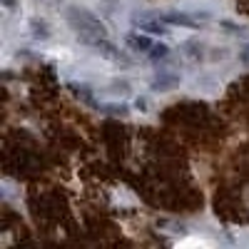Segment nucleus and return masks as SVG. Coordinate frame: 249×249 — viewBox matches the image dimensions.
Segmentation results:
<instances>
[{"mask_svg":"<svg viewBox=\"0 0 249 249\" xmlns=\"http://www.w3.org/2000/svg\"><path fill=\"white\" fill-rule=\"evenodd\" d=\"M68 23L72 25L75 35H77L85 45L95 48L100 55H105V57H110V60H122L120 50L115 48V43L107 37L105 25H102L100 18H95L90 10H85V8H70V10H68Z\"/></svg>","mask_w":249,"mask_h":249,"instance_id":"obj_1","label":"nucleus"},{"mask_svg":"<svg viewBox=\"0 0 249 249\" xmlns=\"http://www.w3.org/2000/svg\"><path fill=\"white\" fill-rule=\"evenodd\" d=\"M162 23H167V25H182V28H197L202 20L207 18H197V15H187V13H167V15H162L160 18Z\"/></svg>","mask_w":249,"mask_h":249,"instance_id":"obj_2","label":"nucleus"},{"mask_svg":"<svg viewBox=\"0 0 249 249\" xmlns=\"http://www.w3.org/2000/svg\"><path fill=\"white\" fill-rule=\"evenodd\" d=\"M175 85H179V75H177V72H167V70H162V72L152 80V90H157V92H167V90H172Z\"/></svg>","mask_w":249,"mask_h":249,"instance_id":"obj_3","label":"nucleus"},{"mask_svg":"<svg viewBox=\"0 0 249 249\" xmlns=\"http://www.w3.org/2000/svg\"><path fill=\"white\" fill-rule=\"evenodd\" d=\"M127 45L132 48V50H137V53H147L150 55V50H152V40L150 37H144V35H130L127 37Z\"/></svg>","mask_w":249,"mask_h":249,"instance_id":"obj_4","label":"nucleus"},{"mask_svg":"<svg viewBox=\"0 0 249 249\" xmlns=\"http://www.w3.org/2000/svg\"><path fill=\"white\" fill-rule=\"evenodd\" d=\"M184 55L190 57V60H204V45L197 43V40H187L184 43Z\"/></svg>","mask_w":249,"mask_h":249,"instance_id":"obj_5","label":"nucleus"},{"mask_svg":"<svg viewBox=\"0 0 249 249\" xmlns=\"http://www.w3.org/2000/svg\"><path fill=\"white\" fill-rule=\"evenodd\" d=\"M30 30H33V37H37V40H48L50 37V25L45 23V20L33 18L30 20Z\"/></svg>","mask_w":249,"mask_h":249,"instance_id":"obj_6","label":"nucleus"},{"mask_svg":"<svg viewBox=\"0 0 249 249\" xmlns=\"http://www.w3.org/2000/svg\"><path fill=\"white\" fill-rule=\"evenodd\" d=\"M140 30H147L152 35H164V33H167L162 20H144V23H140Z\"/></svg>","mask_w":249,"mask_h":249,"instance_id":"obj_7","label":"nucleus"},{"mask_svg":"<svg viewBox=\"0 0 249 249\" xmlns=\"http://www.w3.org/2000/svg\"><path fill=\"white\" fill-rule=\"evenodd\" d=\"M150 57H152V60H167V57H170V48H167V45L155 43V45H152V50H150Z\"/></svg>","mask_w":249,"mask_h":249,"instance_id":"obj_8","label":"nucleus"},{"mask_svg":"<svg viewBox=\"0 0 249 249\" xmlns=\"http://www.w3.org/2000/svg\"><path fill=\"white\" fill-rule=\"evenodd\" d=\"M97 110L102 112H110V115H127V105H97Z\"/></svg>","mask_w":249,"mask_h":249,"instance_id":"obj_9","label":"nucleus"},{"mask_svg":"<svg viewBox=\"0 0 249 249\" xmlns=\"http://www.w3.org/2000/svg\"><path fill=\"white\" fill-rule=\"evenodd\" d=\"M219 25H222V28H230V33H234V35H244V28L237 25V23H232V20H222Z\"/></svg>","mask_w":249,"mask_h":249,"instance_id":"obj_10","label":"nucleus"},{"mask_svg":"<svg viewBox=\"0 0 249 249\" xmlns=\"http://www.w3.org/2000/svg\"><path fill=\"white\" fill-rule=\"evenodd\" d=\"M130 82L127 80H112V92H127Z\"/></svg>","mask_w":249,"mask_h":249,"instance_id":"obj_11","label":"nucleus"},{"mask_svg":"<svg viewBox=\"0 0 249 249\" xmlns=\"http://www.w3.org/2000/svg\"><path fill=\"white\" fill-rule=\"evenodd\" d=\"M135 107H137L140 112H147V107H150V100H147V97H137V100H135Z\"/></svg>","mask_w":249,"mask_h":249,"instance_id":"obj_12","label":"nucleus"},{"mask_svg":"<svg viewBox=\"0 0 249 249\" xmlns=\"http://www.w3.org/2000/svg\"><path fill=\"white\" fill-rule=\"evenodd\" d=\"M239 60L244 62V65H249V45H247V48H244V50L239 53Z\"/></svg>","mask_w":249,"mask_h":249,"instance_id":"obj_13","label":"nucleus"},{"mask_svg":"<svg viewBox=\"0 0 249 249\" xmlns=\"http://www.w3.org/2000/svg\"><path fill=\"white\" fill-rule=\"evenodd\" d=\"M3 3H5V8H13V3H15V0H3Z\"/></svg>","mask_w":249,"mask_h":249,"instance_id":"obj_14","label":"nucleus"}]
</instances>
